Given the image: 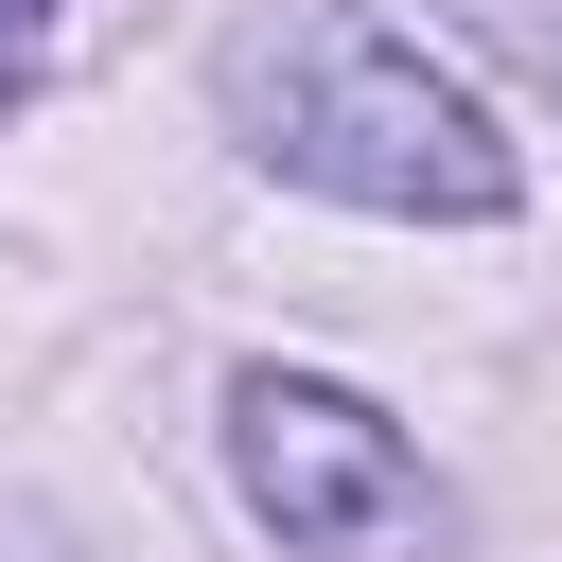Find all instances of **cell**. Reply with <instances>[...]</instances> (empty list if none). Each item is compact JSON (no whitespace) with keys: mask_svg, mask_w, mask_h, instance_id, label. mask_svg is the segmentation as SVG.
<instances>
[{"mask_svg":"<svg viewBox=\"0 0 562 562\" xmlns=\"http://www.w3.org/2000/svg\"><path fill=\"white\" fill-rule=\"evenodd\" d=\"M228 140L334 211H404V228H492L527 193V140L404 35V18H263L228 53Z\"/></svg>","mask_w":562,"mask_h":562,"instance_id":"obj_1","label":"cell"},{"mask_svg":"<svg viewBox=\"0 0 562 562\" xmlns=\"http://www.w3.org/2000/svg\"><path fill=\"white\" fill-rule=\"evenodd\" d=\"M228 474L299 562H439L457 544V492L422 474V439L334 369H228Z\"/></svg>","mask_w":562,"mask_h":562,"instance_id":"obj_2","label":"cell"},{"mask_svg":"<svg viewBox=\"0 0 562 562\" xmlns=\"http://www.w3.org/2000/svg\"><path fill=\"white\" fill-rule=\"evenodd\" d=\"M35 35H53V0H0V105L35 88Z\"/></svg>","mask_w":562,"mask_h":562,"instance_id":"obj_4","label":"cell"},{"mask_svg":"<svg viewBox=\"0 0 562 562\" xmlns=\"http://www.w3.org/2000/svg\"><path fill=\"white\" fill-rule=\"evenodd\" d=\"M474 18H492L509 53H544V70H562V0H474Z\"/></svg>","mask_w":562,"mask_h":562,"instance_id":"obj_3","label":"cell"}]
</instances>
